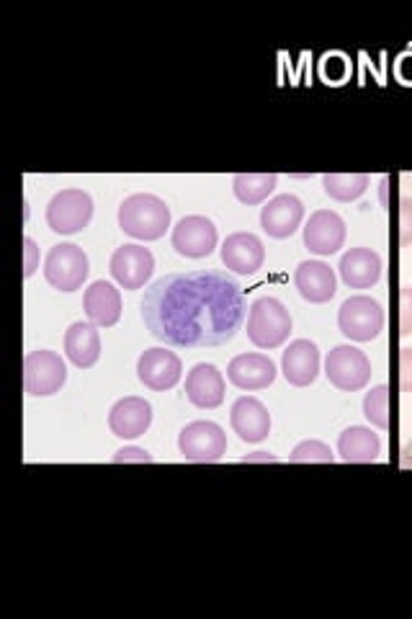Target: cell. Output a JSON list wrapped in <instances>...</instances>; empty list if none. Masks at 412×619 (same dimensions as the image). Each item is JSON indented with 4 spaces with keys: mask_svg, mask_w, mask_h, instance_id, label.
Masks as SVG:
<instances>
[{
    "mask_svg": "<svg viewBox=\"0 0 412 619\" xmlns=\"http://www.w3.org/2000/svg\"><path fill=\"white\" fill-rule=\"evenodd\" d=\"M186 398L201 410H214L224 402V377L214 364L201 361L186 375Z\"/></svg>",
    "mask_w": 412,
    "mask_h": 619,
    "instance_id": "cell-18",
    "label": "cell"
},
{
    "mask_svg": "<svg viewBox=\"0 0 412 619\" xmlns=\"http://www.w3.org/2000/svg\"><path fill=\"white\" fill-rule=\"evenodd\" d=\"M340 279L351 286V290H371L379 279H382L384 261L382 255L371 248H351L340 259Z\"/></svg>",
    "mask_w": 412,
    "mask_h": 619,
    "instance_id": "cell-21",
    "label": "cell"
},
{
    "mask_svg": "<svg viewBox=\"0 0 412 619\" xmlns=\"http://www.w3.org/2000/svg\"><path fill=\"white\" fill-rule=\"evenodd\" d=\"M183 364L168 348H147L137 361V377L147 390L166 392L181 382Z\"/></svg>",
    "mask_w": 412,
    "mask_h": 619,
    "instance_id": "cell-12",
    "label": "cell"
},
{
    "mask_svg": "<svg viewBox=\"0 0 412 619\" xmlns=\"http://www.w3.org/2000/svg\"><path fill=\"white\" fill-rule=\"evenodd\" d=\"M253 460H261V462H276V457H268L266 452H258V457H247L243 462H253Z\"/></svg>",
    "mask_w": 412,
    "mask_h": 619,
    "instance_id": "cell-35",
    "label": "cell"
},
{
    "mask_svg": "<svg viewBox=\"0 0 412 619\" xmlns=\"http://www.w3.org/2000/svg\"><path fill=\"white\" fill-rule=\"evenodd\" d=\"M302 220H305V204L294 193H282L261 209V228L268 238L276 240L292 238L299 230Z\"/></svg>",
    "mask_w": 412,
    "mask_h": 619,
    "instance_id": "cell-14",
    "label": "cell"
},
{
    "mask_svg": "<svg viewBox=\"0 0 412 619\" xmlns=\"http://www.w3.org/2000/svg\"><path fill=\"white\" fill-rule=\"evenodd\" d=\"M338 454L348 464H369L377 462L382 454V439L367 426H351L340 433Z\"/></svg>",
    "mask_w": 412,
    "mask_h": 619,
    "instance_id": "cell-25",
    "label": "cell"
},
{
    "mask_svg": "<svg viewBox=\"0 0 412 619\" xmlns=\"http://www.w3.org/2000/svg\"><path fill=\"white\" fill-rule=\"evenodd\" d=\"M228 379L237 390L258 392L274 385L276 379V364L266 354H240L230 361Z\"/></svg>",
    "mask_w": 412,
    "mask_h": 619,
    "instance_id": "cell-17",
    "label": "cell"
},
{
    "mask_svg": "<svg viewBox=\"0 0 412 619\" xmlns=\"http://www.w3.org/2000/svg\"><path fill=\"white\" fill-rule=\"evenodd\" d=\"M292 464H313V462H323V464H332L336 462V454L332 449L325 444V441L317 439H307L302 444L294 447V452L289 454Z\"/></svg>",
    "mask_w": 412,
    "mask_h": 619,
    "instance_id": "cell-29",
    "label": "cell"
},
{
    "mask_svg": "<svg viewBox=\"0 0 412 619\" xmlns=\"http://www.w3.org/2000/svg\"><path fill=\"white\" fill-rule=\"evenodd\" d=\"M216 240H220V235H216L214 222L209 217L189 214L173 228L170 243H173V251L183 255V259H207V255L214 253Z\"/></svg>",
    "mask_w": 412,
    "mask_h": 619,
    "instance_id": "cell-11",
    "label": "cell"
},
{
    "mask_svg": "<svg viewBox=\"0 0 412 619\" xmlns=\"http://www.w3.org/2000/svg\"><path fill=\"white\" fill-rule=\"evenodd\" d=\"M371 178L367 174H328L323 176V189L330 199L340 204H351L359 197H363L369 189Z\"/></svg>",
    "mask_w": 412,
    "mask_h": 619,
    "instance_id": "cell-27",
    "label": "cell"
},
{
    "mask_svg": "<svg viewBox=\"0 0 412 619\" xmlns=\"http://www.w3.org/2000/svg\"><path fill=\"white\" fill-rule=\"evenodd\" d=\"M363 416L377 429H390V387H371L367 398H363Z\"/></svg>",
    "mask_w": 412,
    "mask_h": 619,
    "instance_id": "cell-28",
    "label": "cell"
},
{
    "mask_svg": "<svg viewBox=\"0 0 412 619\" xmlns=\"http://www.w3.org/2000/svg\"><path fill=\"white\" fill-rule=\"evenodd\" d=\"M338 328L348 340H356V344L374 340L379 333L384 331L382 302H377L374 297H367V294L348 297L344 305H340Z\"/></svg>",
    "mask_w": 412,
    "mask_h": 619,
    "instance_id": "cell-5",
    "label": "cell"
},
{
    "mask_svg": "<svg viewBox=\"0 0 412 619\" xmlns=\"http://www.w3.org/2000/svg\"><path fill=\"white\" fill-rule=\"evenodd\" d=\"M325 377L344 392H359L371 382V361L356 346H336L325 359Z\"/></svg>",
    "mask_w": 412,
    "mask_h": 619,
    "instance_id": "cell-9",
    "label": "cell"
},
{
    "mask_svg": "<svg viewBox=\"0 0 412 619\" xmlns=\"http://www.w3.org/2000/svg\"><path fill=\"white\" fill-rule=\"evenodd\" d=\"M108 271H112L114 282L127 292L142 290L155 271V255L145 245H119L108 261Z\"/></svg>",
    "mask_w": 412,
    "mask_h": 619,
    "instance_id": "cell-10",
    "label": "cell"
},
{
    "mask_svg": "<svg viewBox=\"0 0 412 619\" xmlns=\"http://www.w3.org/2000/svg\"><path fill=\"white\" fill-rule=\"evenodd\" d=\"M23 259H27V263H23V276L27 279L34 276L39 269V261H42V253H39V245L34 238H23Z\"/></svg>",
    "mask_w": 412,
    "mask_h": 619,
    "instance_id": "cell-31",
    "label": "cell"
},
{
    "mask_svg": "<svg viewBox=\"0 0 412 619\" xmlns=\"http://www.w3.org/2000/svg\"><path fill=\"white\" fill-rule=\"evenodd\" d=\"M114 462L116 464H122V462L150 464L152 457H150V452H145V449H139V447H124V449H119V452L114 454Z\"/></svg>",
    "mask_w": 412,
    "mask_h": 619,
    "instance_id": "cell-34",
    "label": "cell"
},
{
    "mask_svg": "<svg viewBox=\"0 0 412 619\" xmlns=\"http://www.w3.org/2000/svg\"><path fill=\"white\" fill-rule=\"evenodd\" d=\"M400 387L402 392H412V348L405 346L400 352Z\"/></svg>",
    "mask_w": 412,
    "mask_h": 619,
    "instance_id": "cell-33",
    "label": "cell"
},
{
    "mask_svg": "<svg viewBox=\"0 0 412 619\" xmlns=\"http://www.w3.org/2000/svg\"><path fill=\"white\" fill-rule=\"evenodd\" d=\"M46 224L57 235H75L88 228L93 217V199L83 189H62L46 204Z\"/></svg>",
    "mask_w": 412,
    "mask_h": 619,
    "instance_id": "cell-7",
    "label": "cell"
},
{
    "mask_svg": "<svg viewBox=\"0 0 412 619\" xmlns=\"http://www.w3.org/2000/svg\"><path fill=\"white\" fill-rule=\"evenodd\" d=\"M263 261H266V248L253 232H232L222 243V263L235 274L251 276L263 269Z\"/></svg>",
    "mask_w": 412,
    "mask_h": 619,
    "instance_id": "cell-15",
    "label": "cell"
},
{
    "mask_svg": "<svg viewBox=\"0 0 412 619\" xmlns=\"http://www.w3.org/2000/svg\"><path fill=\"white\" fill-rule=\"evenodd\" d=\"M119 228L135 240H160L170 228V207L155 193H131L119 204Z\"/></svg>",
    "mask_w": 412,
    "mask_h": 619,
    "instance_id": "cell-2",
    "label": "cell"
},
{
    "mask_svg": "<svg viewBox=\"0 0 412 619\" xmlns=\"http://www.w3.org/2000/svg\"><path fill=\"white\" fill-rule=\"evenodd\" d=\"M346 243V222L332 209H317L305 224V245L315 255H332Z\"/></svg>",
    "mask_w": 412,
    "mask_h": 619,
    "instance_id": "cell-13",
    "label": "cell"
},
{
    "mask_svg": "<svg viewBox=\"0 0 412 619\" xmlns=\"http://www.w3.org/2000/svg\"><path fill=\"white\" fill-rule=\"evenodd\" d=\"M400 333L412 336V286H402L400 292Z\"/></svg>",
    "mask_w": 412,
    "mask_h": 619,
    "instance_id": "cell-30",
    "label": "cell"
},
{
    "mask_svg": "<svg viewBox=\"0 0 412 619\" xmlns=\"http://www.w3.org/2000/svg\"><path fill=\"white\" fill-rule=\"evenodd\" d=\"M152 406L145 398H122L108 413V429L119 439H137L150 429Z\"/></svg>",
    "mask_w": 412,
    "mask_h": 619,
    "instance_id": "cell-20",
    "label": "cell"
},
{
    "mask_svg": "<svg viewBox=\"0 0 412 619\" xmlns=\"http://www.w3.org/2000/svg\"><path fill=\"white\" fill-rule=\"evenodd\" d=\"M91 274L88 255L83 253L81 245L60 243L52 245L44 259V279L57 292H77Z\"/></svg>",
    "mask_w": 412,
    "mask_h": 619,
    "instance_id": "cell-4",
    "label": "cell"
},
{
    "mask_svg": "<svg viewBox=\"0 0 412 619\" xmlns=\"http://www.w3.org/2000/svg\"><path fill=\"white\" fill-rule=\"evenodd\" d=\"M65 356L77 369L96 367L101 359V336L98 325L73 323L65 333Z\"/></svg>",
    "mask_w": 412,
    "mask_h": 619,
    "instance_id": "cell-24",
    "label": "cell"
},
{
    "mask_svg": "<svg viewBox=\"0 0 412 619\" xmlns=\"http://www.w3.org/2000/svg\"><path fill=\"white\" fill-rule=\"evenodd\" d=\"M292 336V315L282 300L261 297L247 313V338L258 348H278Z\"/></svg>",
    "mask_w": 412,
    "mask_h": 619,
    "instance_id": "cell-3",
    "label": "cell"
},
{
    "mask_svg": "<svg viewBox=\"0 0 412 619\" xmlns=\"http://www.w3.org/2000/svg\"><path fill=\"white\" fill-rule=\"evenodd\" d=\"M276 174H237L232 178V191L247 207L263 204L276 191Z\"/></svg>",
    "mask_w": 412,
    "mask_h": 619,
    "instance_id": "cell-26",
    "label": "cell"
},
{
    "mask_svg": "<svg viewBox=\"0 0 412 619\" xmlns=\"http://www.w3.org/2000/svg\"><path fill=\"white\" fill-rule=\"evenodd\" d=\"M245 294L224 271L168 274L145 292L142 321L170 348L230 344L245 323Z\"/></svg>",
    "mask_w": 412,
    "mask_h": 619,
    "instance_id": "cell-1",
    "label": "cell"
},
{
    "mask_svg": "<svg viewBox=\"0 0 412 619\" xmlns=\"http://www.w3.org/2000/svg\"><path fill=\"white\" fill-rule=\"evenodd\" d=\"M83 310L98 328H112L122 317V294L112 282H93L83 294Z\"/></svg>",
    "mask_w": 412,
    "mask_h": 619,
    "instance_id": "cell-23",
    "label": "cell"
},
{
    "mask_svg": "<svg viewBox=\"0 0 412 619\" xmlns=\"http://www.w3.org/2000/svg\"><path fill=\"white\" fill-rule=\"evenodd\" d=\"M282 371L286 382L294 387H309L320 375V348L315 340L297 338L292 340L282 356Z\"/></svg>",
    "mask_w": 412,
    "mask_h": 619,
    "instance_id": "cell-16",
    "label": "cell"
},
{
    "mask_svg": "<svg viewBox=\"0 0 412 619\" xmlns=\"http://www.w3.org/2000/svg\"><path fill=\"white\" fill-rule=\"evenodd\" d=\"M400 243H412V199H400Z\"/></svg>",
    "mask_w": 412,
    "mask_h": 619,
    "instance_id": "cell-32",
    "label": "cell"
},
{
    "mask_svg": "<svg viewBox=\"0 0 412 619\" xmlns=\"http://www.w3.org/2000/svg\"><path fill=\"white\" fill-rule=\"evenodd\" d=\"M67 382V367L57 352L39 348L23 359V390L31 398H50Z\"/></svg>",
    "mask_w": 412,
    "mask_h": 619,
    "instance_id": "cell-6",
    "label": "cell"
},
{
    "mask_svg": "<svg viewBox=\"0 0 412 619\" xmlns=\"http://www.w3.org/2000/svg\"><path fill=\"white\" fill-rule=\"evenodd\" d=\"M294 284H297L302 297L313 305H325L338 292L336 271L323 261H302L297 274H294Z\"/></svg>",
    "mask_w": 412,
    "mask_h": 619,
    "instance_id": "cell-22",
    "label": "cell"
},
{
    "mask_svg": "<svg viewBox=\"0 0 412 619\" xmlns=\"http://www.w3.org/2000/svg\"><path fill=\"white\" fill-rule=\"evenodd\" d=\"M232 431L247 444H258L271 433V413L258 398H237L230 410Z\"/></svg>",
    "mask_w": 412,
    "mask_h": 619,
    "instance_id": "cell-19",
    "label": "cell"
},
{
    "mask_svg": "<svg viewBox=\"0 0 412 619\" xmlns=\"http://www.w3.org/2000/svg\"><path fill=\"white\" fill-rule=\"evenodd\" d=\"M178 449L186 462H220L228 454V433L214 421H193L178 433Z\"/></svg>",
    "mask_w": 412,
    "mask_h": 619,
    "instance_id": "cell-8",
    "label": "cell"
}]
</instances>
